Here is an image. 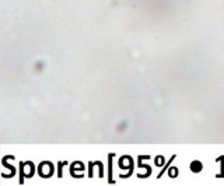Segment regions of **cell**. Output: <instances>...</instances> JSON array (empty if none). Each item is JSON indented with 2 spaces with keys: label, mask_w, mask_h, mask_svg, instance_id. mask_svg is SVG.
I'll list each match as a JSON object with an SVG mask.
<instances>
[{
  "label": "cell",
  "mask_w": 224,
  "mask_h": 186,
  "mask_svg": "<svg viewBox=\"0 0 224 186\" xmlns=\"http://www.w3.org/2000/svg\"><path fill=\"white\" fill-rule=\"evenodd\" d=\"M191 169H192V172H199V171H202V164L199 161H193L191 164Z\"/></svg>",
  "instance_id": "cell-1"
}]
</instances>
